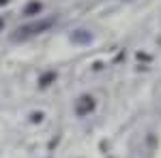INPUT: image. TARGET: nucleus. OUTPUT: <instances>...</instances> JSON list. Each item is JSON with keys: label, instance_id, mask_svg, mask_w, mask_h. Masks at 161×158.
<instances>
[{"label": "nucleus", "instance_id": "obj_1", "mask_svg": "<svg viewBox=\"0 0 161 158\" xmlns=\"http://www.w3.org/2000/svg\"><path fill=\"white\" fill-rule=\"evenodd\" d=\"M54 24H56V17H43V19H39V22H32V24H28V26L17 28L15 34H13V38L19 41V38H28V37H35V34H41V32H45L47 28H52Z\"/></svg>", "mask_w": 161, "mask_h": 158}, {"label": "nucleus", "instance_id": "obj_2", "mask_svg": "<svg viewBox=\"0 0 161 158\" xmlns=\"http://www.w3.org/2000/svg\"><path fill=\"white\" fill-rule=\"evenodd\" d=\"M92 109H95V98L92 96L84 94V96H80L75 100V113L77 115H88Z\"/></svg>", "mask_w": 161, "mask_h": 158}, {"label": "nucleus", "instance_id": "obj_3", "mask_svg": "<svg viewBox=\"0 0 161 158\" xmlns=\"http://www.w3.org/2000/svg\"><path fill=\"white\" fill-rule=\"evenodd\" d=\"M71 41H73V43H90V41H92V34L86 32V30H77V32L71 34Z\"/></svg>", "mask_w": 161, "mask_h": 158}, {"label": "nucleus", "instance_id": "obj_4", "mask_svg": "<svg viewBox=\"0 0 161 158\" xmlns=\"http://www.w3.org/2000/svg\"><path fill=\"white\" fill-rule=\"evenodd\" d=\"M39 11H41V2H30V4L26 7L24 15H35V13H39Z\"/></svg>", "mask_w": 161, "mask_h": 158}, {"label": "nucleus", "instance_id": "obj_5", "mask_svg": "<svg viewBox=\"0 0 161 158\" xmlns=\"http://www.w3.org/2000/svg\"><path fill=\"white\" fill-rule=\"evenodd\" d=\"M52 79H56V73H47L45 77H43V79H41V81H39V84H41V85H50Z\"/></svg>", "mask_w": 161, "mask_h": 158}, {"label": "nucleus", "instance_id": "obj_6", "mask_svg": "<svg viewBox=\"0 0 161 158\" xmlns=\"http://www.w3.org/2000/svg\"><path fill=\"white\" fill-rule=\"evenodd\" d=\"M30 120H32V122H41V120H43V113H32Z\"/></svg>", "mask_w": 161, "mask_h": 158}, {"label": "nucleus", "instance_id": "obj_7", "mask_svg": "<svg viewBox=\"0 0 161 158\" xmlns=\"http://www.w3.org/2000/svg\"><path fill=\"white\" fill-rule=\"evenodd\" d=\"M2 28H4V19L0 17V32H2Z\"/></svg>", "mask_w": 161, "mask_h": 158}, {"label": "nucleus", "instance_id": "obj_8", "mask_svg": "<svg viewBox=\"0 0 161 158\" xmlns=\"http://www.w3.org/2000/svg\"><path fill=\"white\" fill-rule=\"evenodd\" d=\"M7 2H9V0H0V7H4V4H7Z\"/></svg>", "mask_w": 161, "mask_h": 158}]
</instances>
